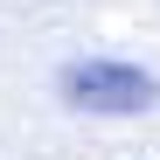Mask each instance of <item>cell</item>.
<instances>
[{
  "label": "cell",
  "mask_w": 160,
  "mask_h": 160,
  "mask_svg": "<svg viewBox=\"0 0 160 160\" xmlns=\"http://www.w3.org/2000/svg\"><path fill=\"white\" fill-rule=\"evenodd\" d=\"M56 91H63V104H77V112H146V104L160 98V84H153L146 70L112 63V56H77V63H63Z\"/></svg>",
  "instance_id": "6da1fadb"
}]
</instances>
